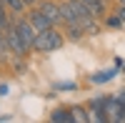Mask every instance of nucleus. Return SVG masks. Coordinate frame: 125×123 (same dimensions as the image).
<instances>
[{"instance_id": "f257e3e1", "label": "nucleus", "mask_w": 125, "mask_h": 123, "mask_svg": "<svg viewBox=\"0 0 125 123\" xmlns=\"http://www.w3.org/2000/svg\"><path fill=\"white\" fill-rule=\"evenodd\" d=\"M65 43H68V38L58 30V25H53V28H45V30H40L35 35L33 50L35 53H55V50H60Z\"/></svg>"}, {"instance_id": "f03ea898", "label": "nucleus", "mask_w": 125, "mask_h": 123, "mask_svg": "<svg viewBox=\"0 0 125 123\" xmlns=\"http://www.w3.org/2000/svg\"><path fill=\"white\" fill-rule=\"evenodd\" d=\"M5 40H8V45H10V53H13L15 58H25L28 55V45L23 43V38H20V33L15 30V25L10 23V28H8V33H5Z\"/></svg>"}, {"instance_id": "7ed1b4c3", "label": "nucleus", "mask_w": 125, "mask_h": 123, "mask_svg": "<svg viewBox=\"0 0 125 123\" xmlns=\"http://www.w3.org/2000/svg\"><path fill=\"white\" fill-rule=\"evenodd\" d=\"M105 116L108 123H123V100L120 96H105Z\"/></svg>"}, {"instance_id": "20e7f679", "label": "nucleus", "mask_w": 125, "mask_h": 123, "mask_svg": "<svg viewBox=\"0 0 125 123\" xmlns=\"http://www.w3.org/2000/svg\"><path fill=\"white\" fill-rule=\"evenodd\" d=\"M38 8L50 18V23H53V25H62V5L58 3V0H43Z\"/></svg>"}, {"instance_id": "39448f33", "label": "nucleus", "mask_w": 125, "mask_h": 123, "mask_svg": "<svg viewBox=\"0 0 125 123\" xmlns=\"http://www.w3.org/2000/svg\"><path fill=\"white\" fill-rule=\"evenodd\" d=\"M28 20L35 25V30L40 33V30H45V28H53V23H50V18L43 13L40 8H30V13H28Z\"/></svg>"}, {"instance_id": "423d86ee", "label": "nucleus", "mask_w": 125, "mask_h": 123, "mask_svg": "<svg viewBox=\"0 0 125 123\" xmlns=\"http://www.w3.org/2000/svg\"><path fill=\"white\" fill-rule=\"evenodd\" d=\"M50 121H55V123H75L73 108H55L53 113H50Z\"/></svg>"}, {"instance_id": "0eeeda50", "label": "nucleus", "mask_w": 125, "mask_h": 123, "mask_svg": "<svg viewBox=\"0 0 125 123\" xmlns=\"http://www.w3.org/2000/svg\"><path fill=\"white\" fill-rule=\"evenodd\" d=\"M115 75H118V65H115V68H108V70H100V73H93L88 80L98 86V83H108V80H113Z\"/></svg>"}, {"instance_id": "6e6552de", "label": "nucleus", "mask_w": 125, "mask_h": 123, "mask_svg": "<svg viewBox=\"0 0 125 123\" xmlns=\"http://www.w3.org/2000/svg\"><path fill=\"white\" fill-rule=\"evenodd\" d=\"M3 5L8 8V10H13V15H23L25 13V0H3Z\"/></svg>"}, {"instance_id": "1a4fd4ad", "label": "nucleus", "mask_w": 125, "mask_h": 123, "mask_svg": "<svg viewBox=\"0 0 125 123\" xmlns=\"http://www.w3.org/2000/svg\"><path fill=\"white\" fill-rule=\"evenodd\" d=\"M73 118H75V123H88L90 121V111L83 108V106H73Z\"/></svg>"}, {"instance_id": "9d476101", "label": "nucleus", "mask_w": 125, "mask_h": 123, "mask_svg": "<svg viewBox=\"0 0 125 123\" xmlns=\"http://www.w3.org/2000/svg\"><path fill=\"white\" fill-rule=\"evenodd\" d=\"M105 25H108V28H125L118 13H115V15H105Z\"/></svg>"}, {"instance_id": "9b49d317", "label": "nucleus", "mask_w": 125, "mask_h": 123, "mask_svg": "<svg viewBox=\"0 0 125 123\" xmlns=\"http://www.w3.org/2000/svg\"><path fill=\"white\" fill-rule=\"evenodd\" d=\"M55 88H60V90H75V88H78V83H58Z\"/></svg>"}, {"instance_id": "f8f14e48", "label": "nucleus", "mask_w": 125, "mask_h": 123, "mask_svg": "<svg viewBox=\"0 0 125 123\" xmlns=\"http://www.w3.org/2000/svg\"><path fill=\"white\" fill-rule=\"evenodd\" d=\"M118 96H120V100H123V123H125V90H120Z\"/></svg>"}, {"instance_id": "ddd939ff", "label": "nucleus", "mask_w": 125, "mask_h": 123, "mask_svg": "<svg viewBox=\"0 0 125 123\" xmlns=\"http://www.w3.org/2000/svg\"><path fill=\"white\" fill-rule=\"evenodd\" d=\"M40 3H43V0H25V5H28V8H38Z\"/></svg>"}, {"instance_id": "4468645a", "label": "nucleus", "mask_w": 125, "mask_h": 123, "mask_svg": "<svg viewBox=\"0 0 125 123\" xmlns=\"http://www.w3.org/2000/svg\"><path fill=\"white\" fill-rule=\"evenodd\" d=\"M118 15H120V20H123V25H125V5H120V8H118Z\"/></svg>"}, {"instance_id": "2eb2a0df", "label": "nucleus", "mask_w": 125, "mask_h": 123, "mask_svg": "<svg viewBox=\"0 0 125 123\" xmlns=\"http://www.w3.org/2000/svg\"><path fill=\"white\" fill-rule=\"evenodd\" d=\"M0 96H8V86H5V83L0 86Z\"/></svg>"}]
</instances>
